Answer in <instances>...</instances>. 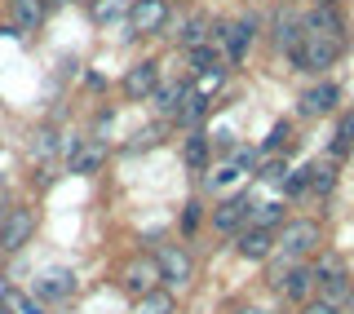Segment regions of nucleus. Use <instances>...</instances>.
Wrapping results in <instances>:
<instances>
[{"label": "nucleus", "mask_w": 354, "mask_h": 314, "mask_svg": "<svg viewBox=\"0 0 354 314\" xmlns=\"http://www.w3.org/2000/svg\"><path fill=\"white\" fill-rule=\"evenodd\" d=\"M324 243V226L315 217H288L279 230H274V257L279 261H310Z\"/></svg>", "instance_id": "obj_1"}, {"label": "nucleus", "mask_w": 354, "mask_h": 314, "mask_svg": "<svg viewBox=\"0 0 354 314\" xmlns=\"http://www.w3.org/2000/svg\"><path fill=\"white\" fill-rule=\"evenodd\" d=\"M62 151H66L62 168L71 177H93V173H102L111 164V142L106 138H66Z\"/></svg>", "instance_id": "obj_2"}, {"label": "nucleus", "mask_w": 354, "mask_h": 314, "mask_svg": "<svg viewBox=\"0 0 354 314\" xmlns=\"http://www.w3.org/2000/svg\"><path fill=\"white\" fill-rule=\"evenodd\" d=\"M341 49H346V40H332V36H301V44H297L288 58H292V66L297 71H310V75H324V71H332L337 66V58H341Z\"/></svg>", "instance_id": "obj_3"}, {"label": "nucleus", "mask_w": 354, "mask_h": 314, "mask_svg": "<svg viewBox=\"0 0 354 314\" xmlns=\"http://www.w3.org/2000/svg\"><path fill=\"white\" fill-rule=\"evenodd\" d=\"M36 226H40V212L31 208V204L5 208V221H0V252H5V257L22 252L31 239H36Z\"/></svg>", "instance_id": "obj_4"}, {"label": "nucleus", "mask_w": 354, "mask_h": 314, "mask_svg": "<svg viewBox=\"0 0 354 314\" xmlns=\"http://www.w3.org/2000/svg\"><path fill=\"white\" fill-rule=\"evenodd\" d=\"M155 266H160V279L169 293H182V288H191L195 279V257L186 243H160L155 248Z\"/></svg>", "instance_id": "obj_5"}, {"label": "nucleus", "mask_w": 354, "mask_h": 314, "mask_svg": "<svg viewBox=\"0 0 354 314\" xmlns=\"http://www.w3.org/2000/svg\"><path fill=\"white\" fill-rule=\"evenodd\" d=\"M115 284H120V293L124 297H147L151 288H160L164 279H160V266H155V252H133L124 266H120V275H115Z\"/></svg>", "instance_id": "obj_6"}, {"label": "nucleus", "mask_w": 354, "mask_h": 314, "mask_svg": "<svg viewBox=\"0 0 354 314\" xmlns=\"http://www.w3.org/2000/svg\"><path fill=\"white\" fill-rule=\"evenodd\" d=\"M31 297L44 301L49 310L66 306V301L75 297V270H66V266H44V270L31 279Z\"/></svg>", "instance_id": "obj_7"}, {"label": "nucleus", "mask_w": 354, "mask_h": 314, "mask_svg": "<svg viewBox=\"0 0 354 314\" xmlns=\"http://www.w3.org/2000/svg\"><path fill=\"white\" fill-rule=\"evenodd\" d=\"M274 288L283 293V301H292V306H306V301H315L319 293V275L310 261H288V270L274 279Z\"/></svg>", "instance_id": "obj_8"}, {"label": "nucleus", "mask_w": 354, "mask_h": 314, "mask_svg": "<svg viewBox=\"0 0 354 314\" xmlns=\"http://www.w3.org/2000/svg\"><path fill=\"white\" fill-rule=\"evenodd\" d=\"M248 208H252V195H226L208 212V226H213L221 239H235V234L248 226Z\"/></svg>", "instance_id": "obj_9"}, {"label": "nucleus", "mask_w": 354, "mask_h": 314, "mask_svg": "<svg viewBox=\"0 0 354 314\" xmlns=\"http://www.w3.org/2000/svg\"><path fill=\"white\" fill-rule=\"evenodd\" d=\"M341 111V84L337 80H319L310 84L301 98H297V116L306 120H319V116H337Z\"/></svg>", "instance_id": "obj_10"}, {"label": "nucleus", "mask_w": 354, "mask_h": 314, "mask_svg": "<svg viewBox=\"0 0 354 314\" xmlns=\"http://www.w3.org/2000/svg\"><path fill=\"white\" fill-rule=\"evenodd\" d=\"M124 27L129 36H160L169 27V0H133Z\"/></svg>", "instance_id": "obj_11"}, {"label": "nucleus", "mask_w": 354, "mask_h": 314, "mask_svg": "<svg viewBox=\"0 0 354 314\" xmlns=\"http://www.w3.org/2000/svg\"><path fill=\"white\" fill-rule=\"evenodd\" d=\"M160 62L155 58H142V62H133L129 71H124V80H120V89H124V98L129 102H151V93L160 89Z\"/></svg>", "instance_id": "obj_12"}, {"label": "nucleus", "mask_w": 354, "mask_h": 314, "mask_svg": "<svg viewBox=\"0 0 354 314\" xmlns=\"http://www.w3.org/2000/svg\"><path fill=\"white\" fill-rule=\"evenodd\" d=\"M235 252L243 257V261H270V257H274V230L243 226L235 234Z\"/></svg>", "instance_id": "obj_13"}, {"label": "nucleus", "mask_w": 354, "mask_h": 314, "mask_svg": "<svg viewBox=\"0 0 354 314\" xmlns=\"http://www.w3.org/2000/svg\"><path fill=\"white\" fill-rule=\"evenodd\" d=\"M186 93H191V80H160V89L151 93V111L160 120H177V111H182Z\"/></svg>", "instance_id": "obj_14"}, {"label": "nucleus", "mask_w": 354, "mask_h": 314, "mask_svg": "<svg viewBox=\"0 0 354 314\" xmlns=\"http://www.w3.org/2000/svg\"><path fill=\"white\" fill-rule=\"evenodd\" d=\"M310 36H332V40H346V18H341V5H315L301 18Z\"/></svg>", "instance_id": "obj_15"}, {"label": "nucleus", "mask_w": 354, "mask_h": 314, "mask_svg": "<svg viewBox=\"0 0 354 314\" xmlns=\"http://www.w3.org/2000/svg\"><path fill=\"white\" fill-rule=\"evenodd\" d=\"M44 18H49V5L44 0H9V27L18 31H40Z\"/></svg>", "instance_id": "obj_16"}, {"label": "nucleus", "mask_w": 354, "mask_h": 314, "mask_svg": "<svg viewBox=\"0 0 354 314\" xmlns=\"http://www.w3.org/2000/svg\"><path fill=\"white\" fill-rule=\"evenodd\" d=\"M208 160H213V142H208V133L204 129H191L182 138V164L191 168V173H204Z\"/></svg>", "instance_id": "obj_17"}, {"label": "nucleus", "mask_w": 354, "mask_h": 314, "mask_svg": "<svg viewBox=\"0 0 354 314\" xmlns=\"http://www.w3.org/2000/svg\"><path fill=\"white\" fill-rule=\"evenodd\" d=\"M177 44H182V49H191V44H208L213 40V18L208 14H186L182 22H177Z\"/></svg>", "instance_id": "obj_18"}, {"label": "nucleus", "mask_w": 354, "mask_h": 314, "mask_svg": "<svg viewBox=\"0 0 354 314\" xmlns=\"http://www.w3.org/2000/svg\"><path fill=\"white\" fill-rule=\"evenodd\" d=\"M350 293H354V279H350V270H341V275H332V279H319V293H315V301H324V306H337L341 314H346Z\"/></svg>", "instance_id": "obj_19"}, {"label": "nucleus", "mask_w": 354, "mask_h": 314, "mask_svg": "<svg viewBox=\"0 0 354 314\" xmlns=\"http://www.w3.org/2000/svg\"><path fill=\"white\" fill-rule=\"evenodd\" d=\"M288 221V204L283 199H252V208H248V226H261V230H279Z\"/></svg>", "instance_id": "obj_20"}, {"label": "nucleus", "mask_w": 354, "mask_h": 314, "mask_svg": "<svg viewBox=\"0 0 354 314\" xmlns=\"http://www.w3.org/2000/svg\"><path fill=\"white\" fill-rule=\"evenodd\" d=\"M350 151H354V107H341V111H337V133H332L328 155H332V160H346Z\"/></svg>", "instance_id": "obj_21"}, {"label": "nucleus", "mask_w": 354, "mask_h": 314, "mask_svg": "<svg viewBox=\"0 0 354 314\" xmlns=\"http://www.w3.org/2000/svg\"><path fill=\"white\" fill-rule=\"evenodd\" d=\"M208 111H213V98L195 93V84H191V93H186V102H182V111H177V120H173V124H182L186 133H191V129L204 124V116H208Z\"/></svg>", "instance_id": "obj_22"}, {"label": "nucleus", "mask_w": 354, "mask_h": 314, "mask_svg": "<svg viewBox=\"0 0 354 314\" xmlns=\"http://www.w3.org/2000/svg\"><path fill=\"white\" fill-rule=\"evenodd\" d=\"M213 66H226V58H221V49L213 40L208 44H191L186 49V71H191V80L195 75H204V71H213Z\"/></svg>", "instance_id": "obj_23"}, {"label": "nucleus", "mask_w": 354, "mask_h": 314, "mask_svg": "<svg viewBox=\"0 0 354 314\" xmlns=\"http://www.w3.org/2000/svg\"><path fill=\"white\" fill-rule=\"evenodd\" d=\"M337 177H341V168H337L332 155L315 160L310 164V195H332V190H337Z\"/></svg>", "instance_id": "obj_24"}, {"label": "nucleus", "mask_w": 354, "mask_h": 314, "mask_svg": "<svg viewBox=\"0 0 354 314\" xmlns=\"http://www.w3.org/2000/svg\"><path fill=\"white\" fill-rule=\"evenodd\" d=\"M133 314H177V293H169V288H151L147 297L133 301Z\"/></svg>", "instance_id": "obj_25"}, {"label": "nucleus", "mask_w": 354, "mask_h": 314, "mask_svg": "<svg viewBox=\"0 0 354 314\" xmlns=\"http://www.w3.org/2000/svg\"><path fill=\"white\" fill-rule=\"evenodd\" d=\"M301 36H306V22L297 14H279V18H274V44H279L283 53H292L297 44H301Z\"/></svg>", "instance_id": "obj_26"}, {"label": "nucleus", "mask_w": 354, "mask_h": 314, "mask_svg": "<svg viewBox=\"0 0 354 314\" xmlns=\"http://www.w3.org/2000/svg\"><path fill=\"white\" fill-rule=\"evenodd\" d=\"M93 22L97 27H115V22H129V9H133V0H93Z\"/></svg>", "instance_id": "obj_27"}, {"label": "nucleus", "mask_w": 354, "mask_h": 314, "mask_svg": "<svg viewBox=\"0 0 354 314\" xmlns=\"http://www.w3.org/2000/svg\"><path fill=\"white\" fill-rule=\"evenodd\" d=\"M58 151H62V133L53 124H40L36 138H31V155H36V164L40 160H58Z\"/></svg>", "instance_id": "obj_28"}, {"label": "nucleus", "mask_w": 354, "mask_h": 314, "mask_svg": "<svg viewBox=\"0 0 354 314\" xmlns=\"http://www.w3.org/2000/svg\"><path fill=\"white\" fill-rule=\"evenodd\" d=\"M204 221H208V212L199 199H186L182 204V217H177V230H182V239H195L199 230H204Z\"/></svg>", "instance_id": "obj_29"}, {"label": "nucleus", "mask_w": 354, "mask_h": 314, "mask_svg": "<svg viewBox=\"0 0 354 314\" xmlns=\"http://www.w3.org/2000/svg\"><path fill=\"white\" fill-rule=\"evenodd\" d=\"M252 177H257V182H266V186H283L288 160H283V155H261L257 168H252Z\"/></svg>", "instance_id": "obj_30"}, {"label": "nucleus", "mask_w": 354, "mask_h": 314, "mask_svg": "<svg viewBox=\"0 0 354 314\" xmlns=\"http://www.w3.org/2000/svg\"><path fill=\"white\" fill-rule=\"evenodd\" d=\"M288 147H292V120H274V129H270V138H266L261 155H283Z\"/></svg>", "instance_id": "obj_31"}, {"label": "nucleus", "mask_w": 354, "mask_h": 314, "mask_svg": "<svg viewBox=\"0 0 354 314\" xmlns=\"http://www.w3.org/2000/svg\"><path fill=\"white\" fill-rule=\"evenodd\" d=\"M5 310H9V314H49V306H44V301H36L31 293H18V288L9 293Z\"/></svg>", "instance_id": "obj_32"}, {"label": "nucleus", "mask_w": 354, "mask_h": 314, "mask_svg": "<svg viewBox=\"0 0 354 314\" xmlns=\"http://www.w3.org/2000/svg\"><path fill=\"white\" fill-rule=\"evenodd\" d=\"M283 195H306V190H310V164H297V168H288V177H283Z\"/></svg>", "instance_id": "obj_33"}, {"label": "nucleus", "mask_w": 354, "mask_h": 314, "mask_svg": "<svg viewBox=\"0 0 354 314\" xmlns=\"http://www.w3.org/2000/svg\"><path fill=\"white\" fill-rule=\"evenodd\" d=\"M226 71H230V66H213V71H204V75H195V93H204V98H213L217 93V89L221 84H226Z\"/></svg>", "instance_id": "obj_34"}, {"label": "nucleus", "mask_w": 354, "mask_h": 314, "mask_svg": "<svg viewBox=\"0 0 354 314\" xmlns=\"http://www.w3.org/2000/svg\"><path fill=\"white\" fill-rule=\"evenodd\" d=\"M310 266H315V275H319V279H332V275L346 270V261H341L337 252H315V257H310Z\"/></svg>", "instance_id": "obj_35"}, {"label": "nucleus", "mask_w": 354, "mask_h": 314, "mask_svg": "<svg viewBox=\"0 0 354 314\" xmlns=\"http://www.w3.org/2000/svg\"><path fill=\"white\" fill-rule=\"evenodd\" d=\"M58 177H62L58 160H40V164H36V177H31V182H36V190H49L53 182H58Z\"/></svg>", "instance_id": "obj_36"}, {"label": "nucleus", "mask_w": 354, "mask_h": 314, "mask_svg": "<svg viewBox=\"0 0 354 314\" xmlns=\"http://www.w3.org/2000/svg\"><path fill=\"white\" fill-rule=\"evenodd\" d=\"M239 177H243V173H239V168L226 160V164H217L213 173H208V186H230V182H239Z\"/></svg>", "instance_id": "obj_37"}, {"label": "nucleus", "mask_w": 354, "mask_h": 314, "mask_svg": "<svg viewBox=\"0 0 354 314\" xmlns=\"http://www.w3.org/2000/svg\"><path fill=\"white\" fill-rule=\"evenodd\" d=\"M160 133H164L160 124H147V129L138 133V142H133V147H129V155H138V151H151L155 142H160Z\"/></svg>", "instance_id": "obj_38"}, {"label": "nucleus", "mask_w": 354, "mask_h": 314, "mask_svg": "<svg viewBox=\"0 0 354 314\" xmlns=\"http://www.w3.org/2000/svg\"><path fill=\"white\" fill-rule=\"evenodd\" d=\"M297 314H341L337 306H324V301H306V306H297Z\"/></svg>", "instance_id": "obj_39"}, {"label": "nucleus", "mask_w": 354, "mask_h": 314, "mask_svg": "<svg viewBox=\"0 0 354 314\" xmlns=\"http://www.w3.org/2000/svg\"><path fill=\"white\" fill-rule=\"evenodd\" d=\"M84 89H106V75H97V71H88V75H84Z\"/></svg>", "instance_id": "obj_40"}, {"label": "nucleus", "mask_w": 354, "mask_h": 314, "mask_svg": "<svg viewBox=\"0 0 354 314\" xmlns=\"http://www.w3.org/2000/svg\"><path fill=\"white\" fill-rule=\"evenodd\" d=\"M9 293H14V284H9V275H0V306L9 301Z\"/></svg>", "instance_id": "obj_41"}, {"label": "nucleus", "mask_w": 354, "mask_h": 314, "mask_svg": "<svg viewBox=\"0 0 354 314\" xmlns=\"http://www.w3.org/2000/svg\"><path fill=\"white\" fill-rule=\"evenodd\" d=\"M239 314H266V310H261V306H243Z\"/></svg>", "instance_id": "obj_42"}, {"label": "nucleus", "mask_w": 354, "mask_h": 314, "mask_svg": "<svg viewBox=\"0 0 354 314\" xmlns=\"http://www.w3.org/2000/svg\"><path fill=\"white\" fill-rule=\"evenodd\" d=\"M315 5H341V0H315Z\"/></svg>", "instance_id": "obj_43"}, {"label": "nucleus", "mask_w": 354, "mask_h": 314, "mask_svg": "<svg viewBox=\"0 0 354 314\" xmlns=\"http://www.w3.org/2000/svg\"><path fill=\"white\" fill-rule=\"evenodd\" d=\"M75 5H93V0H75Z\"/></svg>", "instance_id": "obj_44"}, {"label": "nucleus", "mask_w": 354, "mask_h": 314, "mask_svg": "<svg viewBox=\"0 0 354 314\" xmlns=\"http://www.w3.org/2000/svg\"><path fill=\"white\" fill-rule=\"evenodd\" d=\"M0 221H5V208H0Z\"/></svg>", "instance_id": "obj_45"}, {"label": "nucleus", "mask_w": 354, "mask_h": 314, "mask_svg": "<svg viewBox=\"0 0 354 314\" xmlns=\"http://www.w3.org/2000/svg\"><path fill=\"white\" fill-rule=\"evenodd\" d=\"M0 314H9V310H5V306H0Z\"/></svg>", "instance_id": "obj_46"}]
</instances>
